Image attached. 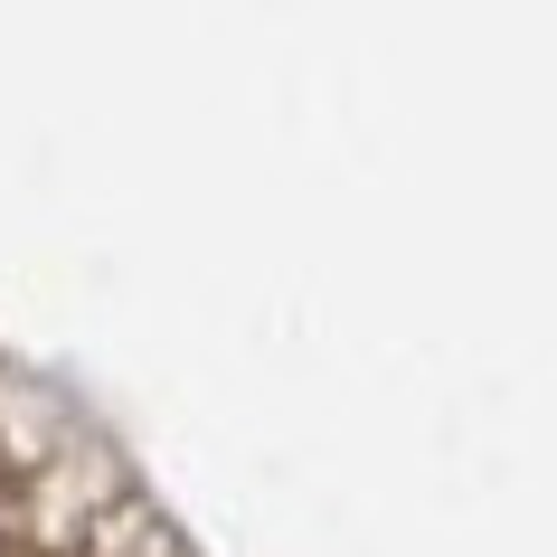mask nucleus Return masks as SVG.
Segmentation results:
<instances>
[{
    "label": "nucleus",
    "instance_id": "1",
    "mask_svg": "<svg viewBox=\"0 0 557 557\" xmlns=\"http://www.w3.org/2000/svg\"><path fill=\"white\" fill-rule=\"evenodd\" d=\"M0 557H180L151 500L0 379Z\"/></svg>",
    "mask_w": 557,
    "mask_h": 557
}]
</instances>
